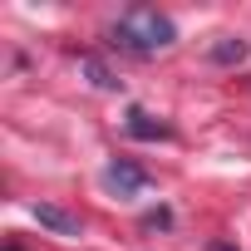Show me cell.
Here are the masks:
<instances>
[{
    "instance_id": "cell-3",
    "label": "cell",
    "mask_w": 251,
    "mask_h": 251,
    "mask_svg": "<svg viewBox=\"0 0 251 251\" xmlns=\"http://www.w3.org/2000/svg\"><path fill=\"white\" fill-rule=\"evenodd\" d=\"M35 222H40V226H50L54 236H79V231H84V222H79L74 212L54 207V202H35Z\"/></svg>"
},
{
    "instance_id": "cell-2",
    "label": "cell",
    "mask_w": 251,
    "mask_h": 251,
    "mask_svg": "<svg viewBox=\"0 0 251 251\" xmlns=\"http://www.w3.org/2000/svg\"><path fill=\"white\" fill-rule=\"evenodd\" d=\"M103 182H108V187H113L118 197H138V192L148 187V173L118 158V163H108V168H103Z\"/></svg>"
},
{
    "instance_id": "cell-6",
    "label": "cell",
    "mask_w": 251,
    "mask_h": 251,
    "mask_svg": "<svg viewBox=\"0 0 251 251\" xmlns=\"http://www.w3.org/2000/svg\"><path fill=\"white\" fill-rule=\"evenodd\" d=\"M79 69L89 74V84H94V89H118V79H113V74H108L94 54H79Z\"/></svg>"
},
{
    "instance_id": "cell-7",
    "label": "cell",
    "mask_w": 251,
    "mask_h": 251,
    "mask_svg": "<svg viewBox=\"0 0 251 251\" xmlns=\"http://www.w3.org/2000/svg\"><path fill=\"white\" fill-rule=\"evenodd\" d=\"M207 251H236V246H226V241H212V246H207Z\"/></svg>"
},
{
    "instance_id": "cell-4",
    "label": "cell",
    "mask_w": 251,
    "mask_h": 251,
    "mask_svg": "<svg viewBox=\"0 0 251 251\" xmlns=\"http://www.w3.org/2000/svg\"><path fill=\"white\" fill-rule=\"evenodd\" d=\"M123 128H128L133 138H148V143H153V138H168V133H173L168 123H163V118H153L148 108H128V123H123Z\"/></svg>"
},
{
    "instance_id": "cell-1",
    "label": "cell",
    "mask_w": 251,
    "mask_h": 251,
    "mask_svg": "<svg viewBox=\"0 0 251 251\" xmlns=\"http://www.w3.org/2000/svg\"><path fill=\"white\" fill-rule=\"evenodd\" d=\"M108 40L118 50H128V54H158L177 40V25L163 15V10H148V5H133V10H123L108 30Z\"/></svg>"
},
{
    "instance_id": "cell-5",
    "label": "cell",
    "mask_w": 251,
    "mask_h": 251,
    "mask_svg": "<svg viewBox=\"0 0 251 251\" xmlns=\"http://www.w3.org/2000/svg\"><path fill=\"white\" fill-rule=\"evenodd\" d=\"M207 54H212V64H241V59L251 54V45H246V40H236V35H222Z\"/></svg>"
}]
</instances>
